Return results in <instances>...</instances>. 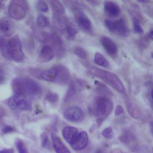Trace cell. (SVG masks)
<instances>
[{"label":"cell","instance_id":"1","mask_svg":"<svg viewBox=\"0 0 153 153\" xmlns=\"http://www.w3.org/2000/svg\"><path fill=\"white\" fill-rule=\"evenodd\" d=\"M40 77L46 81L63 85L69 81L70 74L66 66L62 65H57L49 69L42 71Z\"/></svg>","mask_w":153,"mask_h":153},{"label":"cell","instance_id":"2","mask_svg":"<svg viewBox=\"0 0 153 153\" xmlns=\"http://www.w3.org/2000/svg\"><path fill=\"white\" fill-rule=\"evenodd\" d=\"M90 72L109 85L117 91L119 93H124L125 91V88L122 81L115 74L95 66L90 69Z\"/></svg>","mask_w":153,"mask_h":153},{"label":"cell","instance_id":"3","mask_svg":"<svg viewBox=\"0 0 153 153\" xmlns=\"http://www.w3.org/2000/svg\"><path fill=\"white\" fill-rule=\"evenodd\" d=\"M112 109L113 103L109 98L105 96L96 97L92 111L99 124L109 116Z\"/></svg>","mask_w":153,"mask_h":153},{"label":"cell","instance_id":"4","mask_svg":"<svg viewBox=\"0 0 153 153\" xmlns=\"http://www.w3.org/2000/svg\"><path fill=\"white\" fill-rule=\"evenodd\" d=\"M27 8V6L25 1L21 0L12 1L8 6V14L12 19L20 20L25 17Z\"/></svg>","mask_w":153,"mask_h":153},{"label":"cell","instance_id":"5","mask_svg":"<svg viewBox=\"0 0 153 153\" xmlns=\"http://www.w3.org/2000/svg\"><path fill=\"white\" fill-rule=\"evenodd\" d=\"M7 104L13 110L28 111L31 109V103L25 96L14 94L8 99Z\"/></svg>","mask_w":153,"mask_h":153},{"label":"cell","instance_id":"6","mask_svg":"<svg viewBox=\"0 0 153 153\" xmlns=\"http://www.w3.org/2000/svg\"><path fill=\"white\" fill-rule=\"evenodd\" d=\"M105 24L109 31L120 36H127L129 33L127 23L123 19H120L115 21L106 20Z\"/></svg>","mask_w":153,"mask_h":153},{"label":"cell","instance_id":"7","mask_svg":"<svg viewBox=\"0 0 153 153\" xmlns=\"http://www.w3.org/2000/svg\"><path fill=\"white\" fill-rule=\"evenodd\" d=\"M11 57L16 62L22 61L25 56L20 40L18 36H14L8 41Z\"/></svg>","mask_w":153,"mask_h":153},{"label":"cell","instance_id":"8","mask_svg":"<svg viewBox=\"0 0 153 153\" xmlns=\"http://www.w3.org/2000/svg\"><path fill=\"white\" fill-rule=\"evenodd\" d=\"M64 118L71 122H79L84 119V115L82 110L75 106H71L63 112Z\"/></svg>","mask_w":153,"mask_h":153},{"label":"cell","instance_id":"9","mask_svg":"<svg viewBox=\"0 0 153 153\" xmlns=\"http://www.w3.org/2000/svg\"><path fill=\"white\" fill-rule=\"evenodd\" d=\"M88 141V137L87 133L84 131H82L76 135L70 145L74 150H81L87 146Z\"/></svg>","mask_w":153,"mask_h":153},{"label":"cell","instance_id":"10","mask_svg":"<svg viewBox=\"0 0 153 153\" xmlns=\"http://www.w3.org/2000/svg\"><path fill=\"white\" fill-rule=\"evenodd\" d=\"M49 41L51 42L52 48L55 51L57 56L62 57L65 53V48L62 38L58 35L51 34L50 35Z\"/></svg>","mask_w":153,"mask_h":153},{"label":"cell","instance_id":"11","mask_svg":"<svg viewBox=\"0 0 153 153\" xmlns=\"http://www.w3.org/2000/svg\"><path fill=\"white\" fill-rule=\"evenodd\" d=\"M11 87L14 94L22 96L27 94L25 78L17 77L14 78L12 81Z\"/></svg>","mask_w":153,"mask_h":153},{"label":"cell","instance_id":"12","mask_svg":"<svg viewBox=\"0 0 153 153\" xmlns=\"http://www.w3.org/2000/svg\"><path fill=\"white\" fill-rule=\"evenodd\" d=\"M27 94L38 96L41 94L42 88L38 82L32 78H25Z\"/></svg>","mask_w":153,"mask_h":153},{"label":"cell","instance_id":"13","mask_svg":"<svg viewBox=\"0 0 153 153\" xmlns=\"http://www.w3.org/2000/svg\"><path fill=\"white\" fill-rule=\"evenodd\" d=\"M100 40L102 45L108 54L110 55H114L117 53V45L111 38L106 36H103L100 38Z\"/></svg>","mask_w":153,"mask_h":153},{"label":"cell","instance_id":"14","mask_svg":"<svg viewBox=\"0 0 153 153\" xmlns=\"http://www.w3.org/2000/svg\"><path fill=\"white\" fill-rule=\"evenodd\" d=\"M0 31L7 37L10 36L14 32L13 22L7 17L0 19Z\"/></svg>","mask_w":153,"mask_h":153},{"label":"cell","instance_id":"15","mask_svg":"<svg viewBox=\"0 0 153 153\" xmlns=\"http://www.w3.org/2000/svg\"><path fill=\"white\" fill-rule=\"evenodd\" d=\"M54 53V51L51 46L48 45H45L40 51L38 61L39 63H47L53 59Z\"/></svg>","mask_w":153,"mask_h":153},{"label":"cell","instance_id":"16","mask_svg":"<svg viewBox=\"0 0 153 153\" xmlns=\"http://www.w3.org/2000/svg\"><path fill=\"white\" fill-rule=\"evenodd\" d=\"M51 139L56 153H71L70 151L63 144L60 138L56 134H51Z\"/></svg>","mask_w":153,"mask_h":153},{"label":"cell","instance_id":"17","mask_svg":"<svg viewBox=\"0 0 153 153\" xmlns=\"http://www.w3.org/2000/svg\"><path fill=\"white\" fill-rule=\"evenodd\" d=\"M76 18L78 24L82 29L87 31H90L91 30V22L84 13L81 11H78L76 15Z\"/></svg>","mask_w":153,"mask_h":153},{"label":"cell","instance_id":"18","mask_svg":"<svg viewBox=\"0 0 153 153\" xmlns=\"http://www.w3.org/2000/svg\"><path fill=\"white\" fill-rule=\"evenodd\" d=\"M104 10L106 13L111 17H117L120 13V8L116 3L112 1H105Z\"/></svg>","mask_w":153,"mask_h":153},{"label":"cell","instance_id":"19","mask_svg":"<svg viewBox=\"0 0 153 153\" xmlns=\"http://www.w3.org/2000/svg\"><path fill=\"white\" fill-rule=\"evenodd\" d=\"M62 133L65 140L71 144L74 137L78 133V130L73 126H66L63 128Z\"/></svg>","mask_w":153,"mask_h":153},{"label":"cell","instance_id":"20","mask_svg":"<svg viewBox=\"0 0 153 153\" xmlns=\"http://www.w3.org/2000/svg\"><path fill=\"white\" fill-rule=\"evenodd\" d=\"M0 52L5 59L7 60L12 59L10 53L8 41L2 37L0 38Z\"/></svg>","mask_w":153,"mask_h":153},{"label":"cell","instance_id":"21","mask_svg":"<svg viewBox=\"0 0 153 153\" xmlns=\"http://www.w3.org/2000/svg\"><path fill=\"white\" fill-rule=\"evenodd\" d=\"M53 22L54 27L59 30L61 31L65 30L66 25L68 23H67L66 20L62 16V15L56 14H54L53 15Z\"/></svg>","mask_w":153,"mask_h":153},{"label":"cell","instance_id":"22","mask_svg":"<svg viewBox=\"0 0 153 153\" xmlns=\"http://www.w3.org/2000/svg\"><path fill=\"white\" fill-rule=\"evenodd\" d=\"M50 4L52 10L54 11V14L63 15L65 13V8L60 1L53 0L50 1Z\"/></svg>","mask_w":153,"mask_h":153},{"label":"cell","instance_id":"23","mask_svg":"<svg viewBox=\"0 0 153 153\" xmlns=\"http://www.w3.org/2000/svg\"><path fill=\"white\" fill-rule=\"evenodd\" d=\"M127 111L129 115L134 119H138L141 116V111L139 107L135 105L131 104L127 107Z\"/></svg>","mask_w":153,"mask_h":153},{"label":"cell","instance_id":"24","mask_svg":"<svg viewBox=\"0 0 153 153\" xmlns=\"http://www.w3.org/2000/svg\"><path fill=\"white\" fill-rule=\"evenodd\" d=\"M94 62L99 66L107 68L109 66V62L108 60L100 53H96L94 58Z\"/></svg>","mask_w":153,"mask_h":153},{"label":"cell","instance_id":"25","mask_svg":"<svg viewBox=\"0 0 153 153\" xmlns=\"http://www.w3.org/2000/svg\"><path fill=\"white\" fill-rule=\"evenodd\" d=\"M36 23L41 28H44L49 25L48 19L42 14H39L36 17Z\"/></svg>","mask_w":153,"mask_h":153},{"label":"cell","instance_id":"26","mask_svg":"<svg viewBox=\"0 0 153 153\" xmlns=\"http://www.w3.org/2000/svg\"><path fill=\"white\" fill-rule=\"evenodd\" d=\"M118 139L121 142L125 144H128L130 142L133 140V139H134V136L130 131H126L119 136Z\"/></svg>","mask_w":153,"mask_h":153},{"label":"cell","instance_id":"27","mask_svg":"<svg viewBox=\"0 0 153 153\" xmlns=\"http://www.w3.org/2000/svg\"><path fill=\"white\" fill-rule=\"evenodd\" d=\"M65 30L68 36L71 38H74L78 32L77 28L72 23H68Z\"/></svg>","mask_w":153,"mask_h":153},{"label":"cell","instance_id":"28","mask_svg":"<svg viewBox=\"0 0 153 153\" xmlns=\"http://www.w3.org/2000/svg\"><path fill=\"white\" fill-rule=\"evenodd\" d=\"M36 8L38 11L46 13L48 11V6L47 4L44 1H38L36 4Z\"/></svg>","mask_w":153,"mask_h":153},{"label":"cell","instance_id":"29","mask_svg":"<svg viewBox=\"0 0 153 153\" xmlns=\"http://www.w3.org/2000/svg\"><path fill=\"white\" fill-rule=\"evenodd\" d=\"M16 147L19 153H28V150L26 145L21 140H18L17 141Z\"/></svg>","mask_w":153,"mask_h":153},{"label":"cell","instance_id":"30","mask_svg":"<svg viewBox=\"0 0 153 153\" xmlns=\"http://www.w3.org/2000/svg\"><path fill=\"white\" fill-rule=\"evenodd\" d=\"M74 53L78 57L82 59H85L87 57V53L86 51L81 47H76L74 50Z\"/></svg>","mask_w":153,"mask_h":153},{"label":"cell","instance_id":"31","mask_svg":"<svg viewBox=\"0 0 153 153\" xmlns=\"http://www.w3.org/2000/svg\"><path fill=\"white\" fill-rule=\"evenodd\" d=\"M45 99H47V101H48L50 102H51V103H54V102H56L58 100L59 96L56 93L50 91L46 94Z\"/></svg>","mask_w":153,"mask_h":153},{"label":"cell","instance_id":"32","mask_svg":"<svg viewBox=\"0 0 153 153\" xmlns=\"http://www.w3.org/2000/svg\"><path fill=\"white\" fill-rule=\"evenodd\" d=\"M133 27H134V31L136 33H142L143 32V29H142L141 25H140V23L135 18H133Z\"/></svg>","mask_w":153,"mask_h":153},{"label":"cell","instance_id":"33","mask_svg":"<svg viewBox=\"0 0 153 153\" xmlns=\"http://www.w3.org/2000/svg\"><path fill=\"white\" fill-rule=\"evenodd\" d=\"M102 134L103 137L106 139H111L113 136L112 133V128L111 127H108L105 128L102 132Z\"/></svg>","mask_w":153,"mask_h":153},{"label":"cell","instance_id":"34","mask_svg":"<svg viewBox=\"0 0 153 153\" xmlns=\"http://www.w3.org/2000/svg\"><path fill=\"white\" fill-rule=\"evenodd\" d=\"M5 78H6L5 72L3 69V68L0 66V84H2L5 82Z\"/></svg>","mask_w":153,"mask_h":153},{"label":"cell","instance_id":"35","mask_svg":"<svg viewBox=\"0 0 153 153\" xmlns=\"http://www.w3.org/2000/svg\"><path fill=\"white\" fill-rule=\"evenodd\" d=\"M13 131H14V128L13 127L8 126V125L4 126L2 128V133H5V134L13 132Z\"/></svg>","mask_w":153,"mask_h":153},{"label":"cell","instance_id":"36","mask_svg":"<svg viewBox=\"0 0 153 153\" xmlns=\"http://www.w3.org/2000/svg\"><path fill=\"white\" fill-rule=\"evenodd\" d=\"M123 112H124L123 108L121 105H117L115 110V115L116 116H118L121 114H123Z\"/></svg>","mask_w":153,"mask_h":153},{"label":"cell","instance_id":"37","mask_svg":"<svg viewBox=\"0 0 153 153\" xmlns=\"http://www.w3.org/2000/svg\"><path fill=\"white\" fill-rule=\"evenodd\" d=\"M43 137H42V145L43 146H45L47 144V141H48V137L46 134H42Z\"/></svg>","mask_w":153,"mask_h":153},{"label":"cell","instance_id":"38","mask_svg":"<svg viewBox=\"0 0 153 153\" xmlns=\"http://www.w3.org/2000/svg\"><path fill=\"white\" fill-rule=\"evenodd\" d=\"M0 153H14V151L13 149L8 148L0 151Z\"/></svg>","mask_w":153,"mask_h":153},{"label":"cell","instance_id":"39","mask_svg":"<svg viewBox=\"0 0 153 153\" xmlns=\"http://www.w3.org/2000/svg\"><path fill=\"white\" fill-rule=\"evenodd\" d=\"M109 153H123V152L120 148H115L113 149L112 150H111Z\"/></svg>","mask_w":153,"mask_h":153},{"label":"cell","instance_id":"40","mask_svg":"<svg viewBox=\"0 0 153 153\" xmlns=\"http://www.w3.org/2000/svg\"><path fill=\"white\" fill-rule=\"evenodd\" d=\"M5 115V109L2 107L0 106V118H2V117H4Z\"/></svg>","mask_w":153,"mask_h":153},{"label":"cell","instance_id":"41","mask_svg":"<svg viewBox=\"0 0 153 153\" xmlns=\"http://www.w3.org/2000/svg\"><path fill=\"white\" fill-rule=\"evenodd\" d=\"M149 38L153 41V30H151L150 32L149 33Z\"/></svg>","mask_w":153,"mask_h":153},{"label":"cell","instance_id":"42","mask_svg":"<svg viewBox=\"0 0 153 153\" xmlns=\"http://www.w3.org/2000/svg\"><path fill=\"white\" fill-rule=\"evenodd\" d=\"M150 131H151L152 134L153 135V122H151L150 123Z\"/></svg>","mask_w":153,"mask_h":153},{"label":"cell","instance_id":"43","mask_svg":"<svg viewBox=\"0 0 153 153\" xmlns=\"http://www.w3.org/2000/svg\"><path fill=\"white\" fill-rule=\"evenodd\" d=\"M138 2L140 3H149V2H150V1H138Z\"/></svg>","mask_w":153,"mask_h":153},{"label":"cell","instance_id":"44","mask_svg":"<svg viewBox=\"0 0 153 153\" xmlns=\"http://www.w3.org/2000/svg\"><path fill=\"white\" fill-rule=\"evenodd\" d=\"M4 7V3L2 1H0V9Z\"/></svg>","mask_w":153,"mask_h":153},{"label":"cell","instance_id":"45","mask_svg":"<svg viewBox=\"0 0 153 153\" xmlns=\"http://www.w3.org/2000/svg\"><path fill=\"white\" fill-rule=\"evenodd\" d=\"M151 98H152V101H153V88H152V90H151Z\"/></svg>","mask_w":153,"mask_h":153},{"label":"cell","instance_id":"46","mask_svg":"<svg viewBox=\"0 0 153 153\" xmlns=\"http://www.w3.org/2000/svg\"><path fill=\"white\" fill-rule=\"evenodd\" d=\"M95 153H101V151L100 149H98V150H97V151Z\"/></svg>","mask_w":153,"mask_h":153},{"label":"cell","instance_id":"47","mask_svg":"<svg viewBox=\"0 0 153 153\" xmlns=\"http://www.w3.org/2000/svg\"><path fill=\"white\" fill-rule=\"evenodd\" d=\"M151 57L153 59V51L151 53Z\"/></svg>","mask_w":153,"mask_h":153},{"label":"cell","instance_id":"48","mask_svg":"<svg viewBox=\"0 0 153 153\" xmlns=\"http://www.w3.org/2000/svg\"><path fill=\"white\" fill-rule=\"evenodd\" d=\"M152 152H153V148H152Z\"/></svg>","mask_w":153,"mask_h":153}]
</instances>
